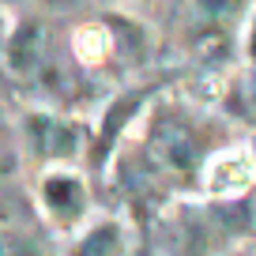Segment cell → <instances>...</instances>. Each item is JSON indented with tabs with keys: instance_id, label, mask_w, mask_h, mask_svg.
Here are the masks:
<instances>
[{
	"instance_id": "cell-1",
	"label": "cell",
	"mask_w": 256,
	"mask_h": 256,
	"mask_svg": "<svg viewBox=\"0 0 256 256\" xmlns=\"http://www.w3.org/2000/svg\"><path fill=\"white\" fill-rule=\"evenodd\" d=\"M30 136H34V147H38L42 154H72L76 147V128L60 124V120L53 117H34L30 120Z\"/></svg>"
},
{
	"instance_id": "cell-2",
	"label": "cell",
	"mask_w": 256,
	"mask_h": 256,
	"mask_svg": "<svg viewBox=\"0 0 256 256\" xmlns=\"http://www.w3.org/2000/svg\"><path fill=\"white\" fill-rule=\"evenodd\" d=\"M46 204L53 211H60L64 218H72L76 211L83 208L80 181H72V177H49V181H46Z\"/></svg>"
},
{
	"instance_id": "cell-3",
	"label": "cell",
	"mask_w": 256,
	"mask_h": 256,
	"mask_svg": "<svg viewBox=\"0 0 256 256\" xmlns=\"http://www.w3.org/2000/svg\"><path fill=\"white\" fill-rule=\"evenodd\" d=\"M117 252H120V230L113 222L94 226V230L80 241V248H76V256H117Z\"/></svg>"
},
{
	"instance_id": "cell-4",
	"label": "cell",
	"mask_w": 256,
	"mask_h": 256,
	"mask_svg": "<svg viewBox=\"0 0 256 256\" xmlns=\"http://www.w3.org/2000/svg\"><path fill=\"white\" fill-rule=\"evenodd\" d=\"M38 53H42V34H38V26H23V30H19V38L12 42V64H16L19 72H26V68H34V64H38Z\"/></svg>"
},
{
	"instance_id": "cell-5",
	"label": "cell",
	"mask_w": 256,
	"mask_h": 256,
	"mask_svg": "<svg viewBox=\"0 0 256 256\" xmlns=\"http://www.w3.org/2000/svg\"><path fill=\"white\" fill-rule=\"evenodd\" d=\"M140 102H144V90H136V94L120 98V102H117V110H113V117H106V132H102V140H113V132H117L120 124H124V117H128L132 110H136Z\"/></svg>"
},
{
	"instance_id": "cell-6",
	"label": "cell",
	"mask_w": 256,
	"mask_h": 256,
	"mask_svg": "<svg viewBox=\"0 0 256 256\" xmlns=\"http://www.w3.org/2000/svg\"><path fill=\"white\" fill-rule=\"evenodd\" d=\"M0 256H38V245L23 234H4L0 230Z\"/></svg>"
},
{
	"instance_id": "cell-7",
	"label": "cell",
	"mask_w": 256,
	"mask_h": 256,
	"mask_svg": "<svg viewBox=\"0 0 256 256\" xmlns=\"http://www.w3.org/2000/svg\"><path fill=\"white\" fill-rule=\"evenodd\" d=\"M252 56H256V34H252Z\"/></svg>"
}]
</instances>
